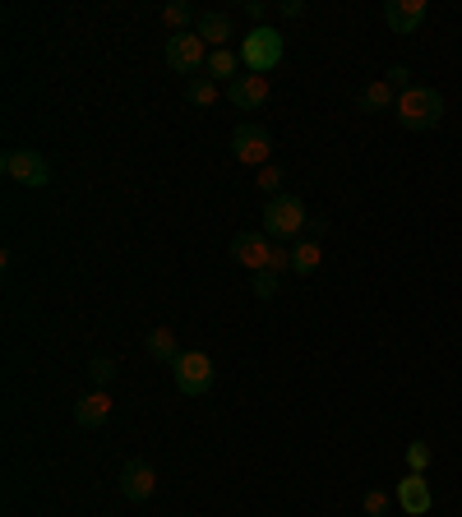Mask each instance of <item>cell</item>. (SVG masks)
Instances as JSON below:
<instances>
[{
  "mask_svg": "<svg viewBox=\"0 0 462 517\" xmlns=\"http://www.w3.org/2000/svg\"><path fill=\"white\" fill-rule=\"evenodd\" d=\"M305 227H310V213H305L301 194L282 190L278 199H268L264 204V236L268 241H296V236H305Z\"/></svg>",
  "mask_w": 462,
  "mask_h": 517,
  "instance_id": "obj_1",
  "label": "cell"
},
{
  "mask_svg": "<svg viewBox=\"0 0 462 517\" xmlns=\"http://www.w3.org/2000/svg\"><path fill=\"white\" fill-rule=\"evenodd\" d=\"M398 125L402 130H435L439 121H444V93L439 88H426V84H412L407 93L398 97Z\"/></svg>",
  "mask_w": 462,
  "mask_h": 517,
  "instance_id": "obj_2",
  "label": "cell"
},
{
  "mask_svg": "<svg viewBox=\"0 0 462 517\" xmlns=\"http://www.w3.org/2000/svg\"><path fill=\"white\" fill-rule=\"evenodd\" d=\"M282 56H287V37H282L278 28L264 24L241 37V65L250 74H273L282 65Z\"/></svg>",
  "mask_w": 462,
  "mask_h": 517,
  "instance_id": "obj_3",
  "label": "cell"
},
{
  "mask_svg": "<svg viewBox=\"0 0 462 517\" xmlns=\"http://www.w3.org/2000/svg\"><path fill=\"white\" fill-rule=\"evenodd\" d=\"M231 157L241 162V167H268L273 162V130L259 121H241L231 130Z\"/></svg>",
  "mask_w": 462,
  "mask_h": 517,
  "instance_id": "obj_4",
  "label": "cell"
},
{
  "mask_svg": "<svg viewBox=\"0 0 462 517\" xmlns=\"http://www.w3.org/2000/svg\"><path fill=\"white\" fill-rule=\"evenodd\" d=\"M0 171H5V181L28 185V190H42V185L51 181V162L37 153V148H5Z\"/></svg>",
  "mask_w": 462,
  "mask_h": 517,
  "instance_id": "obj_5",
  "label": "cell"
},
{
  "mask_svg": "<svg viewBox=\"0 0 462 517\" xmlns=\"http://www.w3.org/2000/svg\"><path fill=\"white\" fill-rule=\"evenodd\" d=\"M162 56H167V65L176 74H185V79L204 74V65H208V47H204V37L199 33H171Z\"/></svg>",
  "mask_w": 462,
  "mask_h": 517,
  "instance_id": "obj_6",
  "label": "cell"
},
{
  "mask_svg": "<svg viewBox=\"0 0 462 517\" xmlns=\"http://www.w3.org/2000/svg\"><path fill=\"white\" fill-rule=\"evenodd\" d=\"M171 374H176V388H181L185 397H204L208 388H213V361H208L204 351H181V361L171 365Z\"/></svg>",
  "mask_w": 462,
  "mask_h": 517,
  "instance_id": "obj_7",
  "label": "cell"
},
{
  "mask_svg": "<svg viewBox=\"0 0 462 517\" xmlns=\"http://www.w3.org/2000/svg\"><path fill=\"white\" fill-rule=\"evenodd\" d=\"M273 245L278 241H268L264 227H245V231L231 236V259H236L241 268H250V273H264L268 259H273Z\"/></svg>",
  "mask_w": 462,
  "mask_h": 517,
  "instance_id": "obj_8",
  "label": "cell"
},
{
  "mask_svg": "<svg viewBox=\"0 0 462 517\" xmlns=\"http://www.w3.org/2000/svg\"><path fill=\"white\" fill-rule=\"evenodd\" d=\"M153 490H158V471H153V462L130 457V462L121 467V494L130 499V504H144V499H153Z\"/></svg>",
  "mask_w": 462,
  "mask_h": 517,
  "instance_id": "obj_9",
  "label": "cell"
},
{
  "mask_svg": "<svg viewBox=\"0 0 462 517\" xmlns=\"http://www.w3.org/2000/svg\"><path fill=\"white\" fill-rule=\"evenodd\" d=\"M398 508L407 517H426L430 508H435V494H430V481L421 471H407L398 481Z\"/></svg>",
  "mask_w": 462,
  "mask_h": 517,
  "instance_id": "obj_10",
  "label": "cell"
},
{
  "mask_svg": "<svg viewBox=\"0 0 462 517\" xmlns=\"http://www.w3.org/2000/svg\"><path fill=\"white\" fill-rule=\"evenodd\" d=\"M426 14H430L426 0H384V24H389L398 37L416 33V28L426 24Z\"/></svg>",
  "mask_w": 462,
  "mask_h": 517,
  "instance_id": "obj_11",
  "label": "cell"
},
{
  "mask_svg": "<svg viewBox=\"0 0 462 517\" xmlns=\"http://www.w3.org/2000/svg\"><path fill=\"white\" fill-rule=\"evenodd\" d=\"M227 102L241 111H259L268 102V74H250L245 70L241 79H231L227 84Z\"/></svg>",
  "mask_w": 462,
  "mask_h": 517,
  "instance_id": "obj_12",
  "label": "cell"
},
{
  "mask_svg": "<svg viewBox=\"0 0 462 517\" xmlns=\"http://www.w3.org/2000/svg\"><path fill=\"white\" fill-rule=\"evenodd\" d=\"M74 421L84 425V430H98V425L111 421V397L107 388H93V393H84L79 402H74Z\"/></svg>",
  "mask_w": 462,
  "mask_h": 517,
  "instance_id": "obj_13",
  "label": "cell"
},
{
  "mask_svg": "<svg viewBox=\"0 0 462 517\" xmlns=\"http://www.w3.org/2000/svg\"><path fill=\"white\" fill-rule=\"evenodd\" d=\"M195 33L204 37V47L208 51H222L236 37V24H231V14H222V10H208V14H199V24H195Z\"/></svg>",
  "mask_w": 462,
  "mask_h": 517,
  "instance_id": "obj_14",
  "label": "cell"
},
{
  "mask_svg": "<svg viewBox=\"0 0 462 517\" xmlns=\"http://www.w3.org/2000/svg\"><path fill=\"white\" fill-rule=\"evenodd\" d=\"M356 107L370 111V116H379V111H393V107H398V93L389 88V79H375V84H365V88H361Z\"/></svg>",
  "mask_w": 462,
  "mask_h": 517,
  "instance_id": "obj_15",
  "label": "cell"
},
{
  "mask_svg": "<svg viewBox=\"0 0 462 517\" xmlns=\"http://www.w3.org/2000/svg\"><path fill=\"white\" fill-rule=\"evenodd\" d=\"M208 79H218V84H231V79H241V51H208V65H204Z\"/></svg>",
  "mask_w": 462,
  "mask_h": 517,
  "instance_id": "obj_16",
  "label": "cell"
},
{
  "mask_svg": "<svg viewBox=\"0 0 462 517\" xmlns=\"http://www.w3.org/2000/svg\"><path fill=\"white\" fill-rule=\"evenodd\" d=\"M185 97H190V107L213 111V107H218V97H222V84H218V79H208V74H195V79L185 84Z\"/></svg>",
  "mask_w": 462,
  "mask_h": 517,
  "instance_id": "obj_17",
  "label": "cell"
},
{
  "mask_svg": "<svg viewBox=\"0 0 462 517\" xmlns=\"http://www.w3.org/2000/svg\"><path fill=\"white\" fill-rule=\"evenodd\" d=\"M319 264H324V245H319V241H310V236H305L301 245H292V273L296 277H310Z\"/></svg>",
  "mask_w": 462,
  "mask_h": 517,
  "instance_id": "obj_18",
  "label": "cell"
},
{
  "mask_svg": "<svg viewBox=\"0 0 462 517\" xmlns=\"http://www.w3.org/2000/svg\"><path fill=\"white\" fill-rule=\"evenodd\" d=\"M148 356H153V361H162V365H176V361H181L176 333H171V328H153V333H148Z\"/></svg>",
  "mask_w": 462,
  "mask_h": 517,
  "instance_id": "obj_19",
  "label": "cell"
},
{
  "mask_svg": "<svg viewBox=\"0 0 462 517\" xmlns=\"http://www.w3.org/2000/svg\"><path fill=\"white\" fill-rule=\"evenodd\" d=\"M162 24L171 28V33H190L185 24H199V14L185 5V0H171V5H162Z\"/></svg>",
  "mask_w": 462,
  "mask_h": 517,
  "instance_id": "obj_20",
  "label": "cell"
},
{
  "mask_svg": "<svg viewBox=\"0 0 462 517\" xmlns=\"http://www.w3.org/2000/svg\"><path fill=\"white\" fill-rule=\"evenodd\" d=\"M282 181H287V171H282L278 162H268V167H259V176H255V185L268 194V199H278V194H282Z\"/></svg>",
  "mask_w": 462,
  "mask_h": 517,
  "instance_id": "obj_21",
  "label": "cell"
},
{
  "mask_svg": "<svg viewBox=\"0 0 462 517\" xmlns=\"http://www.w3.org/2000/svg\"><path fill=\"white\" fill-rule=\"evenodd\" d=\"M88 379H93V388H107L111 379H116V361H111V356H93V361H88Z\"/></svg>",
  "mask_w": 462,
  "mask_h": 517,
  "instance_id": "obj_22",
  "label": "cell"
},
{
  "mask_svg": "<svg viewBox=\"0 0 462 517\" xmlns=\"http://www.w3.org/2000/svg\"><path fill=\"white\" fill-rule=\"evenodd\" d=\"M361 508H365V517H384L393 508V494L389 490H365Z\"/></svg>",
  "mask_w": 462,
  "mask_h": 517,
  "instance_id": "obj_23",
  "label": "cell"
},
{
  "mask_svg": "<svg viewBox=\"0 0 462 517\" xmlns=\"http://www.w3.org/2000/svg\"><path fill=\"white\" fill-rule=\"evenodd\" d=\"M278 282H282V277L268 273V268H264V273H250V287H255L259 301H273V296H278Z\"/></svg>",
  "mask_w": 462,
  "mask_h": 517,
  "instance_id": "obj_24",
  "label": "cell"
},
{
  "mask_svg": "<svg viewBox=\"0 0 462 517\" xmlns=\"http://www.w3.org/2000/svg\"><path fill=\"white\" fill-rule=\"evenodd\" d=\"M430 457H435V453H430L426 439H412V444H407V467H412V471H421V476H426Z\"/></svg>",
  "mask_w": 462,
  "mask_h": 517,
  "instance_id": "obj_25",
  "label": "cell"
},
{
  "mask_svg": "<svg viewBox=\"0 0 462 517\" xmlns=\"http://www.w3.org/2000/svg\"><path fill=\"white\" fill-rule=\"evenodd\" d=\"M384 79H389V88H393L398 97L412 88V70H407V65H389V70H384Z\"/></svg>",
  "mask_w": 462,
  "mask_h": 517,
  "instance_id": "obj_26",
  "label": "cell"
},
{
  "mask_svg": "<svg viewBox=\"0 0 462 517\" xmlns=\"http://www.w3.org/2000/svg\"><path fill=\"white\" fill-rule=\"evenodd\" d=\"M241 14L250 19L255 28H264V14H268V5H259V0H241Z\"/></svg>",
  "mask_w": 462,
  "mask_h": 517,
  "instance_id": "obj_27",
  "label": "cell"
},
{
  "mask_svg": "<svg viewBox=\"0 0 462 517\" xmlns=\"http://www.w3.org/2000/svg\"><path fill=\"white\" fill-rule=\"evenodd\" d=\"M278 14H282V19H305V14H310V5H305V0H282Z\"/></svg>",
  "mask_w": 462,
  "mask_h": 517,
  "instance_id": "obj_28",
  "label": "cell"
},
{
  "mask_svg": "<svg viewBox=\"0 0 462 517\" xmlns=\"http://www.w3.org/2000/svg\"><path fill=\"white\" fill-rule=\"evenodd\" d=\"M324 231H329V222H324V217H310V227H305V236H310V241H324Z\"/></svg>",
  "mask_w": 462,
  "mask_h": 517,
  "instance_id": "obj_29",
  "label": "cell"
}]
</instances>
